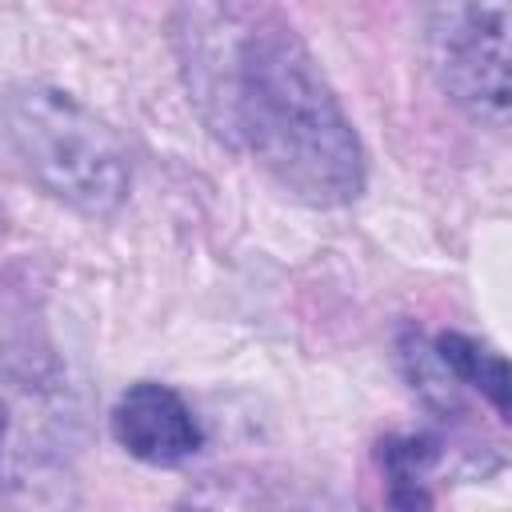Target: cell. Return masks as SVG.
Masks as SVG:
<instances>
[{
    "mask_svg": "<svg viewBox=\"0 0 512 512\" xmlns=\"http://www.w3.org/2000/svg\"><path fill=\"white\" fill-rule=\"evenodd\" d=\"M432 348L460 384L476 388L500 416H508V368L496 352H488L484 344H476L464 332H440V336H432Z\"/></svg>",
    "mask_w": 512,
    "mask_h": 512,
    "instance_id": "5b68a950",
    "label": "cell"
},
{
    "mask_svg": "<svg viewBox=\"0 0 512 512\" xmlns=\"http://www.w3.org/2000/svg\"><path fill=\"white\" fill-rule=\"evenodd\" d=\"M112 436L128 456L156 468H172L196 456L204 444L192 408L180 400V392L156 380H140L128 392H120L112 408Z\"/></svg>",
    "mask_w": 512,
    "mask_h": 512,
    "instance_id": "277c9868",
    "label": "cell"
},
{
    "mask_svg": "<svg viewBox=\"0 0 512 512\" xmlns=\"http://www.w3.org/2000/svg\"><path fill=\"white\" fill-rule=\"evenodd\" d=\"M188 92L204 124L256 156L296 200L340 208L364 192V144L308 44L272 16L188 8L180 28Z\"/></svg>",
    "mask_w": 512,
    "mask_h": 512,
    "instance_id": "6da1fadb",
    "label": "cell"
},
{
    "mask_svg": "<svg viewBox=\"0 0 512 512\" xmlns=\"http://www.w3.org/2000/svg\"><path fill=\"white\" fill-rule=\"evenodd\" d=\"M400 364L412 380V392H420V400L436 412H460V380L448 372V364L436 356L432 340H424L412 324L400 328Z\"/></svg>",
    "mask_w": 512,
    "mask_h": 512,
    "instance_id": "8992f818",
    "label": "cell"
},
{
    "mask_svg": "<svg viewBox=\"0 0 512 512\" xmlns=\"http://www.w3.org/2000/svg\"><path fill=\"white\" fill-rule=\"evenodd\" d=\"M4 436H8V408L0 404V452H4Z\"/></svg>",
    "mask_w": 512,
    "mask_h": 512,
    "instance_id": "ba28073f",
    "label": "cell"
},
{
    "mask_svg": "<svg viewBox=\"0 0 512 512\" xmlns=\"http://www.w3.org/2000/svg\"><path fill=\"white\" fill-rule=\"evenodd\" d=\"M508 0H424L420 44L440 92L480 120L508 128Z\"/></svg>",
    "mask_w": 512,
    "mask_h": 512,
    "instance_id": "3957f363",
    "label": "cell"
},
{
    "mask_svg": "<svg viewBox=\"0 0 512 512\" xmlns=\"http://www.w3.org/2000/svg\"><path fill=\"white\" fill-rule=\"evenodd\" d=\"M0 120L24 172L52 200L80 216H112L128 200V152L76 96L48 84H20L4 96Z\"/></svg>",
    "mask_w": 512,
    "mask_h": 512,
    "instance_id": "7a4b0ae2",
    "label": "cell"
},
{
    "mask_svg": "<svg viewBox=\"0 0 512 512\" xmlns=\"http://www.w3.org/2000/svg\"><path fill=\"white\" fill-rule=\"evenodd\" d=\"M436 456H440V448H436V440H428V436H400V440H388L384 452H380V460H384L392 484H412V488H416V480L436 464Z\"/></svg>",
    "mask_w": 512,
    "mask_h": 512,
    "instance_id": "52a82bcc",
    "label": "cell"
}]
</instances>
